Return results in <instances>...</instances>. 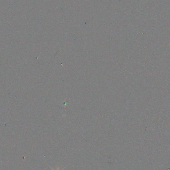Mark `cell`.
I'll list each match as a JSON object with an SVG mask.
<instances>
[{
	"instance_id": "6da1fadb",
	"label": "cell",
	"mask_w": 170,
	"mask_h": 170,
	"mask_svg": "<svg viewBox=\"0 0 170 170\" xmlns=\"http://www.w3.org/2000/svg\"><path fill=\"white\" fill-rule=\"evenodd\" d=\"M50 168L51 169V170H54V169H53L52 168H51V167H50ZM65 168H64L63 169H62V170H64V169H65ZM57 170H59V167H58Z\"/></svg>"
}]
</instances>
